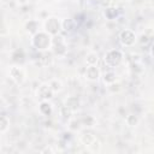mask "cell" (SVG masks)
<instances>
[{
	"label": "cell",
	"mask_w": 154,
	"mask_h": 154,
	"mask_svg": "<svg viewBox=\"0 0 154 154\" xmlns=\"http://www.w3.org/2000/svg\"><path fill=\"white\" fill-rule=\"evenodd\" d=\"M52 35H49L47 31H38L35 35H32L31 45L37 51H47L52 46Z\"/></svg>",
	"instance_id": "cell-1"
},
{
	"label": "cell",
	"mask_w": 154,
	"mask_h": 154,
	"mask_svg": "<svg viewBox=\"0 0 154 154\" xmlns=\"http://www.w3.org/2000/svg\"><path fill=\"white\" fill-rule=\"evenodd\" d=\"M123 61V53L119 49H109L105 54V63L109 67H116Z\"/></svg>",
	"instance_id": "cell-2"
},
{
	"label": "cell",
	"mask_w": 154,
	"mask_h": 154,
	"mask_svg": "<svg viewBox=\"0 0 154 154\" xmlns=\"http://www.w3.org/2000/svg\"><path fill=\"white\" fill-rule=\"evenodd\" d=\"M61 22L57 17H48L45 22V31H47L49 35L55 36L61 30Z\"/></svg>",
	"instance_id": "cell-3"
},
{
	"label": "cell",
	"mask_w": 154,
	"mask_h": 154,
	"mask_svg": "<svg viewBox=\"0 0 154 154\" xmlns=\"http://www.w3.org/2000/svg\"><path fill=\"white\" fill-rule=\"evenodd\" d=\"M119 40L122 42L123 46H126V47H131L135 45L136 42V35L132 30H129V29H125L120 32L119 35Z\"/></svg>",
	"instance_id": "cell-4"
},
{
	"label": "cell",
	"mask_w": 154,
	"mask_h": 154,
	"mask_svg": "<svg viewBox=\"0 0 154 154\" xmlns=\"http://www.w3.org/2000/svg\"><path fill=\"white\" fill-rule=\"evenodd\" d=\"M52 47H53L54 54L60 55V57L66 54V46H65L64 40H63L61 36H58V35L53 36V38H52Z\"/></svg>",
	"instance_id": "cell-5"
},
{
	"label": "cell",
	"mask_w": 154,
	"mask_h": 154,
	"mask_svg": "<svg viewBox=\"0 0 154 154\" xmlns=\"http://www.w3.org/2000/svg\"><path fill=\"white\" fill-rule=\"evenodd\" d=\"M53 94H54V90L52 89V87H51L49 83H43V84H41V85L38 87V89H37V96H38L42 101H45V100L48 101L49 99L53 97Z\"/></svg>",
	"instance_id": "cell-6"
},
{
	"label": "cell",
	"mask_w": 154,
	"mask_h": 154,
	"mask_svg": "<svg viewBox=\"0 0 154 154\" xmlns=\"http://www.w3.org/2000/svg\"><path fill=\"white\" fill-rule=\"evenodd\" d=\"M8 73H10V77L13 79V82L16 84H22L24 78H25L24 71L20 67H18V66H11Z\"/></svg>",
	"instance_id": "cell-7"
},
{
	"label": "cell",
	"mask_w": 154,
	"mask_h": 154,
	"mask_svg": "<svg viewBox=\"0 0 154 154\" xmlns=\"http://www.w3.org/2000/svg\"><path fill=\"white\" fill-rule=\"evenodd\" d=\"M85 78L88 81H91V82H95L99 79L100 77V70L96 65H88L87 70H85V73H84Z\"/></svg>",
	"instance_id": "cell-8"
},
{
	"label": "cell",
	"mask_w": 154,
	"mask_h": 154,
	"mask_svg": "<svg viewBox=\"0 0 154 154\" xmlns=\"http://www.w3.org/2000/svg\"><path fill=\"white\" fill-rule=\"evenodd\" d=\"M79 105H81V101H79V99L77 96H70L64 102V106L67 107L69 109H71L72 112L77 111L79 108Z\"/></svg>",
	"instance_id": "cell-9"
},
{
	"label": "cell",
	"mask_w": 154,
	"mask_h": 154,
	"mask_svg": "<svg viewBox=\"0 0 154 154\" xmlns=\"http://www.w3.org/2000/svg\"><path fill=\"white\" fill-rule=\"evenodd\" d=\"M81 142L87 146V147H93L95 143H97L99 141L96 140V137L91 134V132H84L82 136H81Z\"/></svg>",
	"instance_id": "cell-10"
},
{
	"label": "cell",
	"mask_w": 154,
	"mask_h": 154,
	"mask_svg": "<svg viewBox=\"0 0 154 154\" xmlns=\"http://www.w3.org/2000/svg\"><path fill=\"white\" fill-rule=\"evenodd\" d=\"M25 30L31 34V35H35L36 32H38V23L34 19H30L25 23Z\"/></svg>",
	"instance_id": "cell-11"
},
{
	"label": "cell",
	"mask_w": 154,
	"mask_h": 154,
	"mask_svg": "<svg viewBox=\"0 0 154 154\" xmlns=\"http://www.w3.org/2000/svg\"><path fill=\"white\" fill-rule=\"evenodd\" d=\"M38 109H40V112L43 114V116H51L52 114V111H53V108H52V105L47 101V100H45V101H41V103H40V106H38Z\"/></svg>",
	"instance_id": "cell-12"
},
{
	"label": "cell",
	"mask_w": 154,
	"mask_h": 154,
	"mask_svg": "<svg viewBox=\"0 0 154 154\" xmlns=\"http://www.w3.org/2000/svg\"><path fill=\"white\" fill-rule=\"evenodd\" d=\"M12 60L14 61V63H22L23 60H24V58H25V55H24V52L22 51V49H14L13 52H12Z\"/></svg>",
	"instance_id": "cell-13"
},
{
	"label": "cell",
	"mask_w": 154,
	"mask_h": 154,
	"mask_svg": "<svg viewBox=\"0 0 154 154\" xmlns=\"http://www.w3.org/2000/svg\"><path fill=\"white\" fill-rule=\"evenodd\" d=\"M61 28H63V30H65V31H71V30L75 28V22H73V19H71V18L64 19V20L61 22Z\"/></svg>",
	"instance_id": "cell-14"
},
{
	"label": "cell",
	"mask_w": 154,
	"mask_h": 154,
	"mask_svg": "<svg viewBox=\"0 0 154 154\" xmlns=\"http://www.w3.org/2000/svg\"><path fill=\"white\" fill-rule=\"evenodd\" d=\"M103 82L106 83V84H112V83H114L116 82V73L113 72V71H107V72H105L103 73Z\"/></svg>",
	"instance_id": "cell-15"
},
{
	"label": "cell",
	"mask_w": 154,
	"mask_h": 154,
	"mask_svg": "<svg viewBox=\"0 0 154 154\" xmlns=\"http://www.w3.org/2000/svg\"><path fill=\"white\" fill-rule=\"evenodd\" d=\"M8 126H10V119L5 114H2L0 118V132L4 134L8 129Z\"/></svg>",
	"instance_id": "cell-16"
},
{
	"label": "cell",
	"mask_w": 154,
	"mask_h": 154,
	"mask_svg": "<svg viewBox=\"0 0 154 154\" xmlns=\"http://www.w3.org/2000/svg\"><path fill=\"white\" fill-rule=\"evenodd\" d=\"M117 14H118L117 8H114V7H106V10H105V16H106V18H108V19H114V18L117 17Z\"/></svg>",
	"instance_id": "cell-17"
},
{
	"label": "cell",
	"mask_w": 154,
	"mask_h": 154,
	"mask_svg": "<svg viewBox=\"0 0 154 154\" xmlns=\"http://www.w3.org/2000/svg\"><path fill=\"white\" fill-rule=\"evenodd\" d=\"M85 60H87V64H88V65H96L99 58H97V54L93 52V53H89V54L87 55Z\"/></svg>",
	"instance_id": "cell-18"
},
{
	"label": "cell",
	"mask_w": 154,
	"mask_h": 154,
	"mask_svg": "<svg viewBox=\"0 0 154 154\" xmlns=\"http://www.w3.org/2000/svg\"><path fill=\"white\" fill-rule=\"evenodd\" d=\"M125 120H126V124H128L129 126H136L137 123H138V118H137V116H135V114H129Z\"/></svg>",
	"instance_id": "cell-19"
},
{
	"label": "cell",
	"mask_w": 154,
	"mask_h": 154,
	"mask_svg": "<svg viewBox=\"0 0 154 154\" xmlns=\"http://www.w3.org/2000/svg\"><path fill=\"white\" fill-rule=\"evenodd\" d=\"M81 122H82V125L88 126V128L94 126V124H95V119H94L91 116H87V117H85L84 119H82Z\"/></svg>",
	"instance_id": "cell-20"
},
{
	"label": "cell",
	"mask_w": 154,
	"mask_h": 154,
	"mask_svg": "<svg viewBox=\"0 0 154 154\" xmlns=\"http://www.w3.org/2000/svg\"><path fill=\"white\" fill-rule=\"evenodd\" d=\"M81 125H82V122H81V120L71 119V120H70V125H69V128H70V130H78V129L81 128Z\"/></svg>",
	"instance_id": "cell-21"
},
{
	"label": "cell",
	"mask_w": 154,
	"mask_h": 154,
	"mask_svg": "<svg viewBox=\"0 0 154 154\" xmlns=\"http://www.w3.org/2000/svg\"><path fill=\"white\" fill-rule=\"evenodd\" d=\"M49 84H51V87H52V89H53L54 91H58V90H60V88H61L60 82H58L57 79L51 81V82H49Z\"/></svg>",
	"instance_id": "cell-22"
},
{
	"label": "cell",
	"mask_w": 154,
	"mask_h": 154,
	"mask_svg": "<svg viewBox=\"0 0 154 154\" xmlns=\"http://www.w3.org/2000/svg\"><path fill=\"white\" fill-rule=\"evenodd\" d=\"M109 90H112L113 93L116 91V93H118L119 90H120V84L119 83H117V82H114V83H112V84H109Z\"/></svg>",
	"instance_id": "cell-23"
},
{
	"label": "cell",
	"mask_w": 154,
	"mask_h": 154,
	"mask_svg": "<svg viewBox=\"0 0 154 154\" xmlns=\"http://www.w3.org/2000/svg\"><path fill=\"white\" fill-rule=\"evenodd\" d=\"M150 55H152L153 59H154V43H153V46H152V48H150Z\"/></svg>",
	"instance_id": "cell-24"
},
{
	"label": "cell",
	"mask_w": 154,
	"mask_h": 154,
	"mask_svg": "<svg viewBox=\"0 0 154 154\" xmlns=\"http://www.w3.org/2000/svg\"><path fill=\"white\" fill-rule=\"evenodd\" d=\"M59 1H63V0H59Z\"/></svg>",
	"instance_id": "cell-25"
}]
</instances>
